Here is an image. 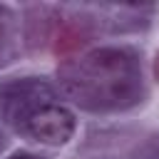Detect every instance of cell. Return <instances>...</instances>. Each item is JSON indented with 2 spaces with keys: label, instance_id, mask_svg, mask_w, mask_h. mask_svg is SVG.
I'll use <instances>...</instances> for the list:
<instances>
[{
  "label": "cell",
  "instance_id": "277c9868",
  "mask_svg": "<svg viewBox=\"0 0 159 159\" xmlns=\"http://www.w3.org/2000/svg\"><path fill=\"white\" fill-rule=\"evenodd\" d=\"M0 45H2V25H0Z\"/></svg>",
  "mask_w": 159,
  "mask_h": 159
},
{
  "label": "cell",
  "instance_id": "3957f363",
  "mask_svg": "<svg viewBox=\"0 0 159 159\" xmlns=\"http://www.w3.org/2000/svg\"><path fill=\"white\" fill-rule=\"evenodd\" d=\"M7 159H40V157L27 154V152H17V154H12V157H7Z\"/></svg>",
  "mask_w": 159,
  "mask_h": 159
},
{
  "label": "cell",
  "instance_id": "6da1fadb",
  "mask_svg": "<svg viewBox=\"0 0 159 159\" xmlns=\"http://www.w3.org/2000/svg\"><path fill=\"white\" fill-rule=\"evenodd\" d=\"M60 82L75 102L89 109L122 107L139 89V70L124 50H94L62 70Z\"/></svg>",
  "mask_w": 159,
  "mask_h": 159
},
{
  "label": "cell",
  "instance_id": "7a4b0ae2",
  "mask_svg": "<svg viewBox=\"0 0 159 159\" xmlns=\"http://www.w3.org/2000/svg\"><path fill=\"white\" fill-rule=\"evenodd\" d=\"M22 127L32 139L50 147H62L72 139L77 122H75V114L65 104L55 102V97L47 92L22 114Z\"/></svg>",
  "mask_w": 159,
  "mask_h": 159
}]
</instances>
